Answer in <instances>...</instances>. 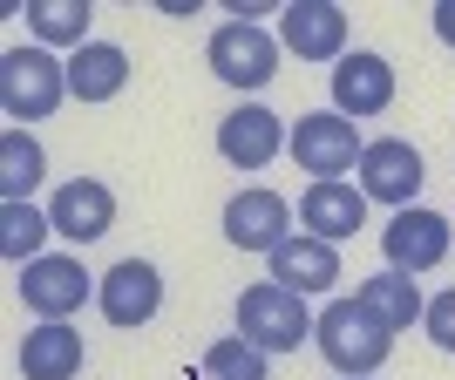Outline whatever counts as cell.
Returning <instances> with one entry per match:
<instances>
[{"instance_id":"24","label":"cell","mask_w":455,"mask_h":380,"mask_svg":"<svg viewBox=\"0 0 455 380\" xmlns=\"http://www.w3.org/2000/svg\"><path fill=\"white\" fill-rule=\"evenodd\" d=\"M421 333L442 346V353H455V285H442V292H428V313H421Z\"/></svg>"},{"instance_id":"7","label":"cell","mask_w":455,"mask_h":380,"mask_svg":"<svg viewBox=\"0 0 455 380\" xmlns=\"http://www.w3.org/2000/svg\"><path fill=\"white\" fill-rule=\"evenodd\" d=\"M14 292H20V305H28L35 320H68V313H82V305L95 299V279L82 272V258H68V251H41L35 265H20Z\"/></svg>"},{"instance_id":"15","label":"cell","mask_w":455,"mask_h":380,"mask_svg":"<svg viewBox=\"0 0 455 380\" xmlns=\"http://www.w3.org/2000/svg\"><path fill=\"white\" fill-rule=\"evenodd\" d=\"M266 265H272V285L299 292V299H313V292H333V285L347 279V272H340V245H326V238H313V231H292V238L272 251Z\"/></svg>"},{"instance_id":"16","label":"cell","mask_w":455,"mask_h":380,"mask_svg":"<svg viewBox=\"0 0 455 380\" xmlns=\"http://www.w3.org/2000/svg\"><path fill=\"white\" fill-rule=\"evenodd\" d=\"M367 225V190L361 184H306L299 197V231H313V238H326V245H340V238H354V231Z\"/></svg>"},{"instance_id":"10","label":"cell","mask_w":455,"mask_h":380,"mask_svg":"<svg viewBox=\"0 0 455 380\" xmlns=\"http://www.w3.org/2000/svg\"><path fill=\"white\" fill-rule=\"evenodd\" d=\"M285 143H292V130L266 102H238L231 115H218V156H225L231 170H266Z\"/></svg>"},{"instance_id":"23","label":"cell","mask_w":455,"mask_h":380,"mask_svg":"<svg viewBox=\"0 0 455 380\" xmlns=\"http://www.w3.org/2000/svg\"><path fill=\"white\" fill-rule=\"evenodd\" d=\"M266 360H272V353H259L245 333H225V340H211V346H204L197 380H272Z\"/></svg>"},{"instance_id":"22","label":"cell","mask_w":455,"mask_h":380,"mask_svg":"<svg viewBox=\"0 0 455 380\" xmlns=\"http://www.w3.org/2000/svg\"><path fill=\"white\" fill-rule=\"evenodd\" d=\"M48 210L41 204H0V258L7 265H35L41 245H48Z\"/></svg>"},{"instance_id":"19","label":"cell","mask_w":455,"mask_h":380,"mask_svg":"<svg viewBox=\"0 0 455 380\" xmlns=\"http://www.w3.org/2000/svg\"><path fill=\"white\" fill-rule=\"evenodd\" d=\"M354 299H361L387 333H408V326H421V313H428V299H421V285L408 279V272H374V279L354 285Z\"/></svg>"},{"instance_id":"12","label":"cell","mask_w":455,"mask_h":380,"mask_svg":"<svg viewBox=\"0 0 455 380\" xmlns=\"http://www.w3.org/2000/svg\"><path fill=\"white\" fill-rule=\"evenodd\" d=\"M279 48L299 61H340L347 55V7L340 0H285L279 7Z\"/></svg>"},{"instance_id":"5","label":"cell","mask_w":455,"mask_h":380,"mask_svg":"<svg viewBox=\"0 0 455 380\" xmlns=\"http://www.w3.org/2000/svg\"><path fill=\"white\" fill-rule=\"evenodd\" d=\"M285 150H292V163H299L313 184H340L347 170H361L367 143H361V130H354L340 109H313V115L292 123V143H285Z\"/></svg>"},{"instance_id":"2","label":"cell","mask_w":455,"mask_h":380,"mask_svg":"<svg viewBox=\"0 0 455 380\" xmlns=\"http://www.w3.org/2000/svg\"><path fill=\"white\" fill-rule=\"evenodd\" d=\"M61 102H68V61H55V48L41 41H14L0 55V109L14 115V130L55 115Z\"/></svg>"},{"instance_id":"11","label":"cell","mask_w":455,"mask_h":380,"mask_svg":"<svg viewBox=\"0 0 455 380\" xmlns=\"http://www.w3.org/2000/svg\"><path fill=\"white\" fill-rule=\"evenodd\" d=\"M285 238H292V204H285L279 190L251 184V190H238V197L225 204V245L231 251H259V258H272Z\"/></svg>"},{"instance_id":"17","label":"cell","mask_w":455,"mask_h":380,"mask_svg":"<svg viewBox=\"0 0 455 380\" xmlns=\"http://www.w3.org/2000/svg\"><path fill=\"white\" fill-rule=\"evenodd\" d=\"M20 380H76L82 360H89V346L68 320H35V333L20 340Z\"/></svg>"},{"instance_id":"14","label":"cell","mask_w":455,"mask_h":380,"mask_svg":"<svg viewBox=\"0 0 455 380\" xmlns=\"http://www.w3.org/2000/svg\"><path fill=\"white\" fill-rule=\"evenodd\" d=\"M395 102V61L374 55V48H354V55L333 61V109L347 123H361V115H380Z\"/></svg>"},{"instance_id":"9","label":"cell","mask_w":455,"mask_h":380,"mask_svg":"<svg viewBox=\"0 0 455 380\" xmlns=\"http://www.w3.org/2000/svg\"><path fill=\"white\" fill-rule=\"evenodd\" d=\"M421 150L408 143V136H374L361 150V190L367 204H387V210H408L421 197Z\"/></svg>"},{"instance_id":"3","label":"cell","mask_w":455,"mask_h":380,"mask_svg":"<svg viewBox=\"0 0 455 380\" xmlns=\"http://www.w3.org/2000/svg\"><path fill=\"white\" fill-rule=\"evenodd\" d=\"M313 305L299 299V292H285V285H245L238 292V333H245L259 353H299L306 340H313Z\"/></svg>"},{"instance_id":"20","label":"cell","mask_w":455,"mask_h":380,"mask_svg":"<svg viewBox=\"0 0 455 380\" xmlns=\"http://www.w3.org/2000/svg\"><path fill=\"white\" fill-rule=\"evenodd\" d=\"M48 177V150L35 143V130L0 136V204H35V184Z\"/></svg>"},{"instance_id":"8","label":"cell","mask_w":455,"mask_h":380,"mask_svg":"<svg viewBox=\"0 0 455 380\" xmlns=\"http://www.w3.org/2000/svg\"><path fill=\"white\" fill-rule=\"evenodd\" d=\"M95 305H102V320L136 333V326H150L164 313V272L150 258H116L102 279H95Z\"/></svg>"},{"instance_id":"21","label":"cell","mask_w":455,"mask_h":380,"mask_svg":"<svg viewBox=\"0 0 455 380\" xmlns=\"http://www.w3.org/2000/svg\"><path fill=\"white\" fill-rule=\"evenodd\" d=\"M89 20L95 7L89 0H28V35L41 41V48H89Z\"/></svg>"},{"instance_id":"1","label":"cell","mask_w":455,"mask_h":380,"mask_svg":"<svg viewBox=\"0 0 455 380\" xmlns=\"http://www.w3.org/2000/svg\"><path fill=\"white\" fill-rule=\"evenodd\" d=\"M313 346H320V360L340 380H361V374L374 380L380 367H387V353H395V333H387L361 299H326L320 320H313Z\"/></svg>"},{"instance_id":"6","label":"cell","mask_w":455,"mask_h":380,"mask_svg":"<svg viewBox=\"0 0 455 380\" xmlns=\"http://www.w3.org/2000/svg\"><path fill=\"white\" fill-rule=\"evenodd\" d=\"M449 245H455V225L428 204H408L380 225V258H387V272H408V279L435 272L449 258Z\"/></svg>"},{"instance_id":"25","label":"cell","mask_w":455,"mask_h":380,"mask_svg":"<svg viewBox=\"0 0 455 380\" xmlns=\"http://www.w3.org/2000/svg\"><path fill=\"white\" fill-rule=\"evenodd\" d=\"M435 41L455 48V0H435Z\"/></svg>"},{"instance_id":"18","label":"cell","mask_w":455,"mask_h":380,"mask_svg":"<svg viewBox=\"0 0 455 380\" xmlns=\"http://www.w3.org/2000/svg\"><path fill=\"white\" fill-rule=\"evenodd\" d=\"M123 89H130V55L116 41H89L68 55V95L76 102H116Z\"/></svg>"},{"instance_id":"13","label":"cell","mask_w":455,"mask_h":380,"mask_svg":"<svg viewBox=\"0 0 455 380\" xmlns=\"http://www.w3.org/2000/svg\"><path fill=\"white\" fill-rule=\"evenodd\" d=\"M48 225H55L68 245H95V238L116 225V190L102 184V177H68V184H55V197H48Z\"/></svg>"},{"instance_id":"4","label":"cell","mask_w":455,"mask_h":380,"mask_svg":"<svg viewBox=\"0 0 455 380\" xmlns=\"http://www.w3.org/2000/svg\"><path fill=\"white\" fill-rule=\"evenodd\" d=\"M204 55H211V75L225 82V89L259 95L272 75H279V55H285V48H279L272 28H259V20H225V28H211Z\"/></svg>"},{"instance_id":"26","label":"cell","mask_w":455,"mask_h":380,"mask_svg":"<svg viewBox=\"0 0 455 380\" xmlns=\"http://www.w3.org/2000/svg\"><path fill=\"white\" fill-rule=\"evenodd\" d=\"M361 380H367V374H361Z\"/></svg>"}]
</instances>
